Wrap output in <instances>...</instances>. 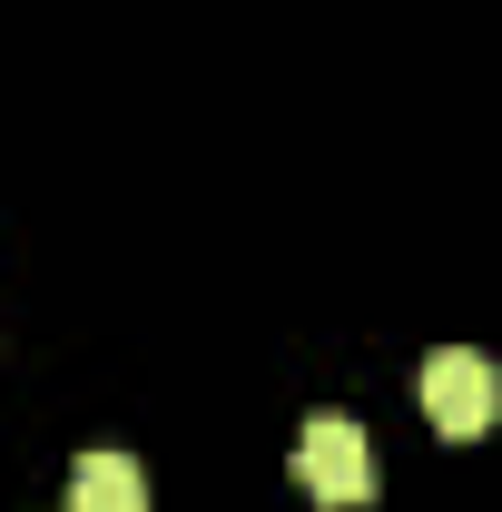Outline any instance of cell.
I'll return each instance as SVG.
<instances>
[{"label": "cell", "instance_id": "1", "mask_svg": "<svg viewBox=\"0 0 502 512\" xmlns=\"http://www.w3.org/2000/svg\"><path fill=\"white\" fill-rule=\"evenodd\" d=\"M414 394H424V424H434V434H453V444L493 434V414H502V375H493V355H473V345L424 355Z\"/></svg>", "mask_w": 502, "mask_h": 512}, {"label": "cell", "instance_id": "2", "mask_svg": "<svg viewBox=\"0 0 502 512\" xmlns=\"http://www.w3.org/2000/svg\"><path fill=\"white\" fill-rule=\"evenodd\" d=\"M296 483H306L325 512L375 503V444H365V424H345V414H306V434H296Z\"/></svg>", "mask_w": 502, "mask_h": 512}, {"label": "cell", "instance_id": "3", "mask_svg": "<svg viewBox=\"0 0 502 512\" xmlns=\"http://www.w3.org/2000/svg\"><path fill=\"white\" fill-rule=\"evenodd\" d=\"M69 503H79V512H148V473H138L128 453H79Z\"/></svg>", "mask_w": 502, "mask_h": 512}]
</instances>
